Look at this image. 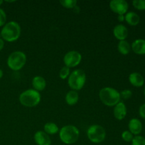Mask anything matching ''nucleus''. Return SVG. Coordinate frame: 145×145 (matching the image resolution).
Returning <instances> with one entry per match:
<instances>
[{"label": "nucleus", "mask_w": 145, "mask_h": 145, "mask_svg": "<svg viewBox=\"0 0 145 145\" xmlns=\"http://www.w3.org/2000/svg\"><path fill=\"white\" fill-rule=\"evenodd\" d=\"M4 47V41L1 38H0V51L2 50Z\"/></svg>", "instance_id": "29"}, {"label": "nucleus", "mask_w": 145, "mask_h": 145, "mask_svg": "<svg viewBox=\"0 0 145 145\" xmlns=\"http://www.w3.org/2000/svg\"><path fill=\"white\" fill-rule=\"evenodd\" d=\"M144 96H145V86H144Z\"/></svg>", "instance_id": "33"}, {"label": "nucleus", "mask_w": 145, "mask_h": 145, "mask_svg": "<svg viewBox=\"0 0 145 145\" xmlns=\"http://www.w3.org/2000/svg\"><path fill=\"white\" fill-rule=\"evenodd\" d=\"M87 137L91 142L99 144L103 142L106 137V132L104 127L99 125H92L88 128Z\"/></svg>", "instance_id": "7"}, {"label": "nucleus", "mask_w": 145, "mask_h": 145, "mask_svg": "<svg viewBox=\"0 0 145 145\" xmlns=\"http://www.w3.org/2000/svg\"><path fill=\"white\" fill-rule=\"evenodd\" d=\"M70 73V68L67 67L66 66H64L63 67L60 69V71H59V76L60 79L65 80V79H67V78L69 77Z\"/></svg>", "instance_id": "22"}, {"label": "nucleus", "mask_w": 145, "mask_h": 145, "mask_svg": "<svg viewBox=\"0 0 145 145\" xmlns=\"http://www.w3.org/2000/svg\"><path fill=\"white\" fill-rule=\"evenodd\" d=\"M109 7L118 15H125L128 11L129 4L125 0H112L109 3Z\"/></svg>", "instance_id": "9"}, {"label": "nucleus", "mask_w": 145, "mask_h": 145, "mask_svg": "<svg viewBox=\"0 0 145 145\" xmlns=\"http://www.w3.org/2000/svg\"><path fill=\"white\" fill-rule=\"evenodd\" d=\"M131 49L137 55H145V40L137 39L132 43Z\"/></svg>", "instance_id": "15"}, {"label": "nucleus", "mask_w": 145, "mask_h": 145, "mask_svg": "<svg viewBox=\"0 0 145 145\" xmlns=\"http://www.w3.org/2000/svg\"><path fill=\"white\" fill-rule=\"evenodd\" d=\"M79 101V93L77 91L71 90L67 93L65 96V101L69 106H74Z\"/></svg>", "instance_id": "18"}, {"label": "nucleus", "mask_w": 145, "mask_h": 145, "mask_svg": "<svg viewBox=\"0 0 145 145\" xmlns=\"http://www.w3.org/2000/svg\"><path fill=\"white\" fill-rule=\"evenodd\" d=\"M139 114L142 118L145 119V103L142 105L139 108Z\"/></svg>", "instance_id": "28"}, {"label": "nucleus", "mask_w": 145, "mask_h": 145, "mask_svg": "<svg viewBox=\"0 0 145 145\" xmlns=\"http://www.w3.org/2000/svg\"><path fill=\"white\" fill-rule=\"evenodd\" d=\"M59 127L55 124V123L49 122V123H45L44 125V132L50 135H55L59 133Z\"/></svg>", "instance_id": "20"}, {"label": "nucleus", "mask_w": 145, "mask_h": 145, "mask_svg": "<svg viewBox=\"0 0 145 145\" xmlns=\"http://www.w3.org/2000/svg\"><path fill=\"white\" fill-rule=\"evenodd\" d=\"M129 82L135 87H142L144 84V79L139 72H133L129 76Z\"/></svg>", "instance_id": "14"}, {"label": "nucleus", "mask_w": 145, "mask_h": 145, "mask_svg": "<svg viewBox=\"0 0 145 145\" xmlns=\"http://www.w3.org/2000/svg\"><path fill=\"white\" fill-rule=\"evenodd\" d=\"M32 85L35 91L38 92L42 91L46 87V81L42 76H35L32 80Z\"/></svg>", "instance_id": "16"}, {"label": "nucleus", "mask_w": 145, "mask_h": 145, "mask_svg": "<svg viewBox=\"0 0 145 145\" xmlns=\"http://www.w3.org/2000/svg\"><path fill=\"white\" fill-rule=\"evenodd\" d=\"M133 6L137 10H145V0H134L133 1Z\"/></svg>", "instance_id": "23"}, {"label": "nucleus", "mask_w": 145, "mask_h": 145, "mask_svg": "<svg viewBox=\"0 0 145 145\" xmlns=\"http://www.w3.org/2000/svg\"><path fill=\"white\" fill-rule=\"evenodd\" d=\"M118 50L119 52L123 55H127L131 50V45L127 40L119 41L118 44Z\"/></svg>", "instance_id": "19"}, {"label": "nucleus", "mask_w": 145, "mask_h": 145, "mask_svg": "<svg viewBox=\"0 0 145 145\" xmlns=\"http://www.w3.org/2000/svg\"><path fill=\"white\" fill-rule=\"evenodd\" d=\"M3 74H4V73H3V71H2V69H0V79H1V78H2V76H3Z\"/></svg>", "instance_id": "31"}, {"label": "nucleus", "mask_w": 145, "mask_h": 145, "mask_svg": "<svg viewBox=\"0 0 145 145\" xmlns=\"http://www.w3.org/2000/svg\"><path fill=\"white\" fill-rule=\"evenodd\" d=\"M113 115L118 120H123L127 116V107L123 102L120 101L114 106Z\"/></svg>", "instance_id": "12"}, {"label": "nucleus", "mask_w": 145, "mask_h": 145, "mask_svg": "<svg viewBox=\"0 0 145 145\" xmlns=\"http://www.w3.org/2000/svg\"><path fill=\"white\" fill-rule=\"evenodd\" d=\"M27 61L26 55L21 51L11 52L7 58V66L13 71H19L25 66Z\"/></svg>", "instance_id": "5"}, {"label": "nucleus", "mask_w": 145, "mask_h": 145, "mask_svg": "<svg viewBox=\"0 0 145 145\" xmlns=\"http://www.w3.org/2000/svg\"><path fill=\"white\" fill-rule=\"evenodd\" d=\"M120 98L125 100H127V99H130L133 96V92L130 90V89H125L123 90L121 92H120Z\"/></svg>", "instance_id": "26"}, {"label": "nucleus", "mask_w": 145, "mask_h": 145, "mask_svg": "<svg viewBox=\"0 0 145 145\" xmlns=\"http://www.w3.org/2000/svg\"><path fill=\"white\" fill-rule=\"evenodd\" d=\"M129 131L133 135H139L142 131V123L139 119L132 118L128 123Z\"/></svg>", "instance_id": "13"}, {"label": "nucleus", "mask_w": 145, "mask_h": 145, "mask_svg": "<svg viewBox=\"0 0 145 145\" xmlns=\"http://www.w3.org/2000/svg\"><path fill=\"white\" fill-rule=\"evenodd\" d=\"M125 21L130 25L135 26L140 23V17L137 13L133 11H127L125 15Z\"/></svg>", "instance_id": "17"}, {"label": "nucleus", "mask_w": 145, "mask_h": 145, "mask_svg": "<svg viewBox=\"0 0 145 145\" xmlns=\"http://www.w3.org/2000/svg\"><path fill=\"white\" fill-rule=\"evenodd\" d=\"M7 24V14L4 9L0 8V27H3Z\"/></svg>", "instance_id": "27"}, {"label": "nucleus", "mask_w": 145, "mask_h": 145, "mask_svg": "<svg viewBox=\"0 0 145 145\" xmlns=\"http://www.w3.org/2000/svg\"><path fill=\"white\" fill-rule=\"evenodd\" d=\"M82 56L80 52L76 50L69 51L65 55L63 58V62L65 66L69 68H73L78 66L81 63Z\"/></svg>", "instance_id": "8"}, {"label": "nucleus", "mask_w": 145, "mask_h": 145, "mask_svg": "<svg viewBox=\"0 0 145 145\" xmlns=\"http://www.w3.org/2000/svg\"><path fill=\"white\" fill-rule=\"evenodd\" d=\"M131 142V145H145V138L140 135L135 136Z\"/></svg>", "instance_id": "24"}, {"label": "nucleus", "mask_w": 145, "mask_h": 145, "mask_svg": "<svg viewBox=\"0 0 145 145\" xmlns=\"http://www.w3.org/2000/svg\"><path fill=\"white\" fill-rule=\"evenodd\" d=\"M86 81L85 72L82 69H75L68 77V85L74 91H79L84 87Z\"/></svg>", "instance_id": "6"}, {"label": "nucleus", "mask_w": 145, "mask_h": 145, "mask_svg": "<svg viewBox=\"0 0 145 145\" xmlns=\"http://www.w3.org/2000/svg\"><path fill=\"white\" fill-rule=\"evenodd\" d=\"M59 4L66 8H74L76 6V0H61Z\"/></svg>", "instance_id": "21"}, {"label": "nucleus", "mask_w": 145, "mask_h": 145, "mask_svg": "<svg viewBox=\"0 0 145 145\" xmlns=\"http://www.w3.org/2000/svg\"><path fill=\"white\" fill-rule=\"evenodd\" d=\"M113 33L115 38L120 41L125 40V39L128 36V30L127 27L125 26L123 24H118L116 25L113 28Z\"/></svg>", "instance_id": "10"}, {"label": "nucleus", "mask_w": 145, "mask_h": 145, "mask_svg": "<svg viewBox=\"0 0 145 145\" xmlns=\"http://www.w3.org/2000/svg\"><path fill=\"white\" fill-rule=\"evenodd\" d=\"M3 3H4V1H2V0H0V6H1Z\"/></svg>", "instance_id": "32"}, {"label": "nucleus", "mask_w": 145, "mask_h": 145, "mask_svg": "<svg viewBox=\"0 0 145 145\" xmlns=\"http://www.w3.org/2000/svg\"><path fill=\"white\" fill-rule=\"evenodd\" d=\"M118 20L120 22H123L125 21V15H118Z\"/></svg>", "instance_id": "30"}, {"label": "nucleus", "mask_w": 145, "mask_h": 145, "mask_svg": "<svg viewBox=\"0 0 145 145\" xmlns=\"http://www.w3.org/2000/svg\"><path fill=\"white\" fill-rule=\"evenodd\" d=\"M101 101L108 107H113L120 101V92L112 87H104L101 89L99 93Z\"/></svg>", "instance_id": "2"}, {"label": "nucleus", "mask_w": 145, "mask_h": 145, "mask_svg": "<svg viewBox=\"0 0 145 145\" xmlns=\"http://www.w3.org/2000/svg\"><path fill=\"white\" fill-rule=\"evenodd\" d=\"M121 137L126 142H131L134 136L129 130H125V131L123 132L121 135Z\"/></svg>", "instance_id": "25"}, {"label": "nucleus", "mask_w": 145, "mask_h": 145, "mask_svg": "<svg viewBox=\"0 0 145 145\" xmlns=\"http://www.w3.org/2000/svg\"><path fill=\"white\" fill-rule=\"evenodd\" d=\"M19 102L21 105L27 108H33L38 106L41 101L40 92L33 89H27L20 94Z\"/></svg>", "instance_id": "4"}, {"label": "nucleus", "mask_w": 145, "mask_h": 145, "mask_svg": "<svg viewBox=\"0 0 145 145\" xmlns=\"http://www.w3.org/2000/svg\"><path fill=\"white\" fill-rule=\"evenodd\" d=\"M79 130L76 126L67 125L59 130V137L61 142L65 144H73L78 141L79 137Z\"/></svg>", "instance_id": "3"}, {"label": "nucleus", "mask_w": 145, "mask_h": 145, "mask_svg": "<svg viewBox=\"0 0 145 145\" xmlns=\"http://www.w3.org/2000/svg\"><path fill=\"white\" fill-rule=\"evenodd\" d=\"M34 141L37 145H51L50 136L44 131H37L34 135Z\"/></svg>", "instance_id": "11"}, {"label": "nucleus", "mask_w": 145, "mask_h": 145, "mask_svg": "<svg viewBox=\"0 0 145 145\" xmlns=\"http://www.w3.org/2000/svg\"><path fill=\"white\" fill-rule=\"evenodd\" d=\"M21 28L16 21L7 22L1 30V36L4 41L12 42L16 41L21 36Z\"/></svg>", "instance_id": "1"}]
</instances>
